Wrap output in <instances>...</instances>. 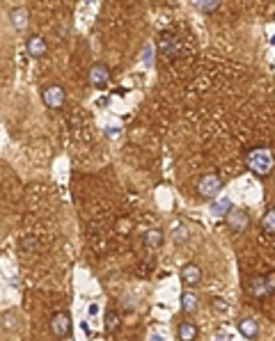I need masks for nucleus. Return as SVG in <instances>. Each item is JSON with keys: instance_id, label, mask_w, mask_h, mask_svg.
Returning a JSON list of instances; mask_svg holds the SVG:
<instances>
[{"instance_id": "f8f14e48", "label": "nucleus", "mask_w": 275, "mask_h": 341, "mask_svg": "<svg viewBox=\"0 0 275 341\" xmlns=\"http://www.w3.org/2000/svg\"><path fill=\"white\" fill-rule=\"evenodd\" d=\"M142 240H145L147 248L156 250V248H161V245L165 243V234H163L161 229H149L145 236H142Z\"/></svg>"}, {"instance_id": "2eb2a0df", "label": "nucleus", "mask_w": 275, "mask_h": 341, "mask_svg": "<svg viewBox=\"0 0 275 341\" xmlns=\"http://www.w3.org/2000/svg\"><path fill=\"white\" fill-rule=\"evenodd\" d=\"M262 229L266 234H275V209H268L266 213L262 215Z\"/></svg>"}, {"instance_id": "39448f33", "label": "nucleus", "mask_w": 275, "mask_h": 341, "mask_svg": "<svg viewBox=\"0 0 275 341\" xmlns=\"http://www.w3.org/2000/svg\"><path fill=\"white\" fill-rule=\"evenodd\" d=\"M51 332L60 339L71 332V316H69L67 311H57V314L51 318Z\"/></svg>"}, {"instance_id": "f3484780", "label": "nucleus", "mask_w": 275, "mask_h": 341, "mask_svg": "<svg viewBox=\"0 0 275 341\" xmlns=\"http://www.w3.org/2000/svg\"><path fill=\"white\" fill-rule=\"evenodd\" d=\"M181 307H184V311H193L198 307V295H195L193 291H186V293L181 295Z\"/></svg>"}, {"instance_id": "aec40b11", "label": "nucleus", "mask_w": 275, "mask_h": 341, "mask_svg": "<svg viewBox=\"0 0 275 341\" xmlns=\"http://www.w3.org/2000/svg\"><path fill=\"white\" fill-rule=\"evenodd\" d=\"M174 240H176L179 245H184L186 240H188V229H186V227H179V229L174 231Z\"/></svg>"}, {"instance_id": "ddd939ff", "label": "nucleus", "mask_w": 275, "mask_h": 341, "mask_svg": "<svg viewBox=\"0 0 275 341\" xmlns=\"http://www.w3.org/2000/svg\"><path fill=\"white\" fill-rule=\"evenodd\" d=\"M239 332L243 334V337H248V339H254V337L259 334L257 320H252V318H241V320H239Z\"/></svg>"}, {"instance_id": "0eeeda50", "label": "nucleus", "mask_w": 275, "mask_h": 341, "mask_svg": "<svg viewBox=\"0 0 275 341\" xmlns=\"http://www.w3.org/2000/svg\"><path fill=\"white\" fill-rule=\"evenodd\" d=\"M108 81H110V71H108L106 64L96 62L94 67L90 69V83L96 87V90H103V87L108 85Z\"/></svg>"}, {"instance_id": "5701e85b", "label": "nucleus", "mask_w": 275, "mask_h": 341, "mask_svg": "<svg viewBox=\"0 0 275 341\" xmlns=\"http://www.w3.org/2000/svg\"><path fill=\"white\" fill-rule=\"evenodd\" d=\"M149 341H163V339H161L159 334H151V337H149Z\"/></svg>"}, {"instance_id": "423d86ee", "label": "nucleus", "mask_w": 275, "mask_h": 341, "mask_svg": "<svg viewBox=\"0 0 275 341\" xmlns=\"http://www.w3.org/2000/svg\"><path fill=\"white\" fill-rule=\"evenodd\" d=\"M227 225L234 231H245L250 227V215L245 209H232L227 213Z\"/></svg>"}, {"instance_id": "1a4fd4ad", "label": "nucleus", "mask_w": 275, "mask_h": 341, "mask_svg": "<svg viewBox=\"0 0 275 341\" xmlns=\"http://www.w3.org/2000/svg\"><path fill=\"white\" fill-rule=\"evenodd\" d=\"M181 282H184L186 286H195L202 282V268H200L198 264H186L184 268H181Z\"/></svg>"}, {"instance_id": "9b49d317", "label": "nucleus", "mask_w": 275, "mask_h": 341, "mask_svg": "<svg viewBox=\"0 0 275 341\" xmlns=\"http://www.w3.org/2000/svg\"><path fill=\"white\" fill-rule=\"evenodd\" d=\"M28 18H30V12H28L26 7H14L12 12H9V21H12V26L16 28V30H23V28L28 26Z\"/></svg>"}, {"instance_id": "412c9836", "label": "nucleus", "mask_w": 275, "mask_h": 341, "mask_svg": "<svg viewBox=\"0 0 275 341\" xmlns=\"http://www.w3.org/2000/svg\"><path fill=\"white\" fill-rule=\"evenodd\" d=\"M211 303H213V307L218 309L220 314H223V311H227V309H229V305L225 303V300H220V298H213V300H211Z\"/></svg>"}, {"instance_id": "7ed1b4c3", "label": "nucleus", "mask_w": 275, "mask_h": 341, "mask_svg": "<svg viewBox=\"0 0 275 341\" xmlns=\"http://www.w3.org/2000/svg\"><path fill=\"white\" fill-rule=\"evenodd\" d=\"M220 190H223V181H220L218 174H204L202 179L198 181V192L204 199H213Z\"/></svg>"}, {"instance_id": "6ab92c4d", "label": "nucleus", "mask_w": 275, "mask_h": 341, "mask_svg": "<svg viewBox=\"0 0 275 341\" xmlns=\"http://www.w3.org/2000/svg\"><path fill=\"white\" fill-rule=\"evenodd\" d=\"M195 7L202 9L204 14H211V12H215V9L220 7V3H218V0H211V3H195Z\"/></svg>"}, {"instance_id": "dca6fc26", "label": "nucleus", "mask_w": 275, "mask_h": 341, "mask_svg": "<svg viewBox=\"0 0 275 341\" xmlns=\"http://www.w3.org/2000/svg\"><path fill=\"white\" fill-rule=\"evenodd\" d=\"M120 325H122L120 314H117V311H106V330L108 332H117Z\"/></svg>"}, {"instance_id": "20e7f679", "label": "nucleus", "mask_w": 275, "mask_h": 341, "mask_svg": "<svg viewBox=\"0 0 275 341\" xmlns=\"http://www.w3.org/2000/svg\"><path fill=\"white\" fill-rule=\"evenodd\" d=\"M245 291L252 295L254 300H264L266 295H271L268 291V284H266V277L264 275H252L248 282H245Z\"/></svg>"}, {"instance_id": "9d476101", "label": "nucleus", "mask_w": 275, "mask_h": 341, "mask_svg": "<svg viewBox=\"0 0 275 341\" xmlns=\"http://www.w3.org/2000/svg\"><path fill=\"white\" fill-rule=\"evenodd\" d=\"M156 48H159V53H163V55H174L176 37L172 32H161L159 39H156Z\"/></svg>"}, {"instance_id": "f257e3e1", "label": "nucleus", "mask_w": 275, "mask_h": 341, "mask_svg": "<svg viewBox=\"0 0 275 341\" xmlns=\"http://www.w3.org/2000/svg\"><path fill=\"white\" fill-rule=\"evenodd\" d=\"M245 165L257 176H271L275 170V156L268 147H254L245 156Z\"/></svg>"}, {"instance_id": "6e6552de", "label": "nucleus", "mask_w": 275, "mask_h": 341, "mask_svg": "<svg viewBox=\"0 0 275 341\" xmlns=\"http://www.w3.org/2000/svg\"><path fill=\"white\" fill-rule=\"evenodd\" d=\"M26 51H28V55H30V57H44V55H46V51H48L46 39L39 37V34H32V37H28Z\"/></svg>"}, {"instance_id": "4468645a", "label": "nucleus", "mask_w": 275, "mask_h": 341, "mask_svg": "<svg viewBox=\"0 0 275 341\" xmlns=\"http://www.w3.org/2000/svg\"><path fill=\"white\" fill-rule=\"evenodd\" d=\"M179 339L181 341H195L198 339V328H195L193 323H181L179 325Z\"/></svg>"}, {"instance_id": "a211bd4d", "label": "nucleus", "mask_w": 275, "mask_h": 341, "mask_svg": "<svg viewBox=\"0 0 275 341\" xmlns=\"http://www.w3.org/2000/svg\"><path fill=\"white\" fill-rule=\"evenodd\" d=\"M232 211V202L229 199H218L213 206H211V213L213 215H227Z\"/></svg>"}, {"instance_id": "4be33fe9", "label": "nucleus", "mask_w": 275, "mask_h": 341, "mask_svg": "<svg viewBox=\"0 0 275 341\" xmlns=\"http://www.w3.org/2000/svg\"><path fill=\"white\" fill-rule=\"evenodd\" d=\"M266 284H268V291H271V295H275V270L266 275Z\"/></svg>"}, {"instance_id": "f03ea898", "label": "nucleus", "mask_w": 275, "mask_h": 341, "mask_svg": "<svg viewBox=\"0 0 275 341\" xmlns=\"http://www.w3.org/2000/svg\"><path fill=\"white\" fill-rule=\"evenodd\" d=\"M42 101H44V106L51 108V110H60V108L65 106V101H67L65 87H60V85H46L42 90Z\"/></svg>"}]
</instances>
